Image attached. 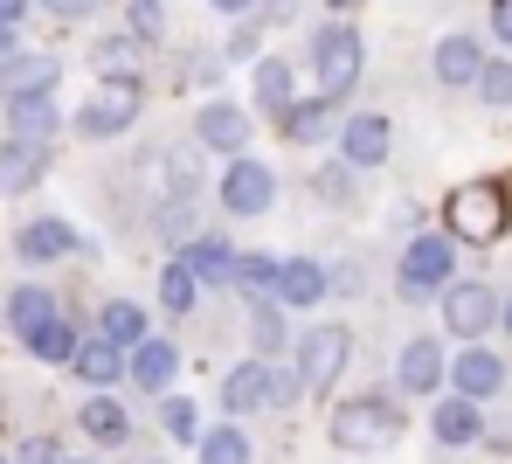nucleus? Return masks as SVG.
Masks as SVG:
<instances>
[{"label": "nucleus", "mask_w": 512, "mask_h": 464, "mask_svg": "<svg viewBox=\"0 0 512 464\" xmlns=\"http://www.w3.org/2000/svg\"><path fill=\"white\" fill-rule=\"evenodd\" d=\"M395 153V125L381 118V111H353L340 125V160L353 167V174H367V167H381Z\"/></svg>", "instance_id": "nucleus-8"}, {"label": "nucleus", "mask_w": 512, "mask_h": 464, "mask_svg": "<svg viewBox=\"0 0 512 464\" xmlns=\"http://www.w3.org/2000/svg\"><path fill=\"white\" fill-rule=\"evenodd\" d=\"M402 430H409V416H402L395 395H353V402L333 409V444H340V451H360V458L395 451Z\"/></svg>", "instance_id": "nucleus-1"}, {"label": "nucleus", "mask_w": 512, "mask_h": 464, "mask_svg": "<svg viewBox=\"0 0 512 464\" xmlns=\"http://www.w3.org/2000/svg\"><path fill=\"white\" fill-rule=\"evenodd\" d=\"M139 42H146V35H104V42L90 49V70H97V77H139Z\"/></svg>", "instance_id": "nucleus-30"}, {"label": "nucleus", "mask_w": 512, "mask_h": 464, "mask_svg": "<svg viewBox=\"0 0 512 464\" xmlns=\"http://www.w3.org/2000/svg\"><path fill=\"white\" fill-rule=\"evenodd\" d=\"M56 319V298H49V284H14V298H7V326L28 340L35 326H49Z\"/></svg>", "instance_id": "nucleus-27"}, {"label": "nucleus", "mask_w": 512, "mask_h": 464, "mask_svg": "<svg viewBox=\"0 0 512 464\" xmlns=\"http://www.w3.org/2000/svg\"><path fill=\"white\" fill-rule=\"evenodd\" d=\"M194 139H201L208 153H229V160H236V153L250 146V118H243L229 97H215V104H201V118H194Z\"/></svg>", "instance_id": "nucleus-13"}, {"label": "nucleus", "mask_w": 512, "mask_h": 464, "mask_svg": "<svg viewBox=\"0 0 512 464\" xmlns=\"http://www.w3.org/2000/svg\"><path fill=\"white\" fill-rule=\"evenodd\" d=\"M132 118H139V77H104L77 111V132L84 139H118V132H132Z\"/></svg>", "instance_id": "nucleus-6"}, {"label": "nucleus", "mask_w": 512, "mask_h": 464, "mask_svg": "<svg viewBox=\"0 0 512 464\" xmlns=\"http://www.w3.org/2000/svg\"><path fill=\"white\" fill-rule=\"evenodd\" d=\"M443 222H450V236H464V243H499V236L512 229L506 181H464V187H450Z\"/></svg>", "instance_id": "nucleus-2"}, {"label": "nucleus", "mask_w": 512, "mask_h": 464, "mask_svg": "<svg viewBox=\"0 0 512 464\" xmlns=\"http://www.w3.org/2000/svg\"><path fill=\"white\" fill-rule=\"evenodd\" d=\"M499 319H506V340H512V298H506V312H499Z\"/></svg>", "instance_id": "nucleus-47"}, {"label": "nucleus", "mask_w": 512, "mask_h": 464, "mask_svg": "<svg viewBox=\"0 0 512 464\" xmlns=\"http://www.w3.org/2000/svg\"><path fill=\"white\" fill-rule=\"evenodd\" d=\"M173 374H180V354H173V340H153V333H146V340L132 347V381H139L146 395H167Z\"/></svg>", "instance_id": "nucleus-21"}, {"label": "nucleus", "mask_w": 512, "mask_h": 464, "mask_svg": "<svg viewBox=\"0 0 512 464\" xmlns=\"http://www.w3.org/2000/svg\"><path fill=\"white\" fill-rule=\"evenodd\" d=\"M160 7H167V0H132V28H139L146 42L160 35Z\"/></svg>", "instance_id": "nucleus-39"}, {"label": "nucleus", "mask_w": 512, "mask_h": 464, "mask_svg": "<svg viewBox=\"0 0 512 464\" xmlns=\"http://www.w3.org/2000/svg\"><path fill=\"white\" fill-rule=\"evenodd\" d=\"M0 56H14V21H0Z\"/></svg>", "instance_id": "nucleus-46"}, {"label": "nucleus", "mask_w": 512, "mask_h": 464, "mask_svg": "<svg viewBox=\"0 0 512 464\" xmlns=\"http://www.w3.org/2000/svg\"><path fill=\"white\" fill-rule=\"evenodd\" d=\"M499 312H506V298L492 284H478V278L443 284V326H450V340H485L499 326Z\"/></svg>", "instance_id": "nucleus-5"}, {"label": "nucleus", "mask_w": 512, "mask_h": 464, "mask_svg": "<svg viewBox=\"0 0 512 464\" xmlns=\"http://www.w3.org/2000/svg\"><path fill=\"white\" fill-rule=\"evenodd\" d=\"M49 174V139H7L0 146V194H28Z\"/></svg>", "instance_id": "nucleus-15"}, {"label": "nucleus", "mask_w": 512, "mask_h": 464, "mask_svg": "<svg viewBox=\"0 0 512 464\" xmlns=\"http://www.w3.org/2000/svg\"><path fill=\"white\" fill-rule=\"evenodd\" d=\"M0 91H7V84H0Z\"/></svg>", "instance_id": "nucleus-49"}, {"label": "nucleus", "mask_w": 512, "mask_h": 464, "mask_svg": "<svg viewBox=\"0 0 512 464\" xmlns=\"http://www.w3.org/2000/svg\"><path fill=\"white\" fill-rule=\"evenodd\" d=\"M312 63H319V91L346 97L353 84H360V70H367V42H360V28H353V21L319 28V35H312Z\"/></svg>", "instance_id": "nucleus-4"}, {"label": "nucleus", "mask_w": 512, "mask_h": 464, "mask_svg": "<svg viewBox=\"0 0 512 464\" xmlns=\"http://www.w3.org/2000/svg\"><path fill=\"white\" fill-rule=\"evenodd\" d=\"M97 333H111L118 347H139V340H146V312H139L132 298H111V305L97 312Z\"/></svg>", "instance_id": "nucleus-33"}, {"label": "nucleus", "mask_w": 512, "mask_h": 464, "mask_svg": "<svg viewBox=\"0 0 512 464\" xmlns=\"http://www.w3.org/2000/svg\"><path fill=\"white\" fill-rule=\"evenodd\" d=\"M305 395V374L298 368H270V409H291Z\"/></svg>", "instance_id": "nucleus-37"}, {"label": "nucleus", "mask_w": 512, "mask_h": 464, "mask_svg": "<svg viewBox=\"0 0 512 464\" xmlns=\"http://www.w3.org/2000/svg\"><path fill=\"white\" fill-rule=\"evenodd\" d=\"M298 97L291 84V63L284 56H256V111H270V118H284V104Z\"/></svg>", "instance_id": "nucleus-26"}, {"label": "nucleus", "mask_w": 512, "mask_h": 464, "mask_svg": "<svg viewBox=\"0 0 512 464\" xmlns=\"http://www.w3.org/2000/svg\"><path fill=\"white\" fill-rule=\"evenodd\" d=\"M35 7H49V14H63V21H84V14H97L104 0H35Z\"/></svg>", "instance_id": "nucleus-40"}, {"label": "nucleus", "mask_w": 512, "mask_h": 464, "mask_svg": "<svg viewBox=\"0 0 512 464\" xmlns=\"http://www.w3.org/2000/svg\"><path fill=\"white\" fill-rule=\"evenodd\" d=\"M180 257L194 264V278H201V284H229V271H236V250H229L222 236H201V243H180Z\"/></svg>", "instance_id": "nucleus-29"}, {"label": "nucleus", "mask_w": 512, "mask_h": 464, "mask_svg": "<svg viewBox=\"0 0 512 464\" xmlns=\"http://www.w3.org/2000/svg\"><path fill=\"white\" fill-rule=\"evenodd\" d=\"M222 409H229V416H256V409H270V354L236 361V368L222 374Z\"/></svg>", "instance_id": "nucleus-12"}, {"label": "nucleus", "mask_w": 512, "mask_h": 464, "mask_svg": "<svg viewBox=\"0 0 512 464\" xmlns=\"http://www.w3.org/2000/svg\"><path fill=\"white\" fill-rule=\"evenodd\" d=\"M14 464H70V458H63V444H56V437H28V444L14 451Z\"/></svg>", "instance_id": "nucleus-38"}, {"label": "nucleus", "mask_w": 512, "mask_h": 464, "mask_svg": "<svg viewBox=\"0 0 512 464\" xmlns=\"http://www.w3.org/2000/svg\"><path fill=\"white\" fill-rule=\"evenodd\" d=\"M326 7H360V0H326Z\"/></svg>", "instance_id": "nucleus-48"}, {"label": "nucleus", "mask_w": 512, "mask_h": 464, "mask_svg": "<svg viewBox=\"0 0 512 464\" xmlns=\"http://www.w3.org/2000/svg\"><path fill=\"white\" fill-rule=\"evenodd\" d=\"M429 430H436V444H485V416H478V402H471V395H457V388L436 402Z\"/></svg>", "instance_id": "nucleus-18"}, {"label": "nucleus", "mask_w": 512, "mask_h": 464, "mask_svg": "<svg viewBox=\"0 0 512 464\" xmlns=\"http://www.w3.org/2000/svg\"><path fill=\"white\" fill-rule=\"evenodd\" d=\"M485 444H492V451H512V416L499 423V430H485Z\"/></svg>", "instance_id": "nucleus-43"}, {"label": "nucleus", "mask_w": 512, "mask_h": 464, "mask_svg": "<svg viewBox=\"0 0 512 464\" xmlns=\"http://www.w3.org/2000/svg\"><path fill=\"white\" fill-rule=\"evenodd\" d=\"M70 368L84 374L90 388H111L118 374H132V347H118L111 333H97V340H84V347H77V361H70Z\"/></svg>", "instance_id": "nucleus-19"}, {"label": "nucleus", "mask_w": 512, "mask_h": 464, "mask_svg": "<svg viewBox=\"0 0 512 464\" xmlns=\"http://www.w3.org/2000/svg\"><path fill=\"white\" fill-rule=\"evenodd\" d=\"M450 278H457V236H450V229H429V236H416V243L402 250L395 284H402V298H409V305L443 298V284H450Z\"/></svg>", "instance_id": "nucleus-3"}, {"label": "nucleus", "mask_w": 512, "mask_h": 464, "mask_svg": "<svg viewBox=\"0 0 512 464\" xmlns=\"http://www.w3.org/2000/svg\"><path fill=\"white\" fill-rule=\"evenodd\" d=\"M277 278H284L277 257H236V271H229V284H236L243 298H277Z\"/></svg>", "instance_id": "nucleus-32"}, {"label": "nucleus", "mask_w": 512, "mask_h": 464, "mask_svg": "<svg viewBox=\"0 0 512 464\" xmlns=\"http://www.w3.org/2000/svg\"><path fill=\"white\" fill-rule=\"evenodd\" d=\"M443 374H450L443 347H436V340H409V347H402V361H395V388H402V395H436V388H443Z\"/></svg>", "instance_id": "nucleus-14"}, {"label": "nucleus", "mask_w": 512, "mask_h": 464, "mask_svg": "<svg viewBox=\"0 0 512 464\" xmlns=\"http://www.w3.org/2000/svg\"><path fill=\"white\" fill-rule=\"evenodd\" d=\"M492 35L512 49V0H492Z\"/></svg>", "instance_id": "nucleus-42"}, {"label": "nucleus", "mask_w": 512, "mask_h": 464, "mask_svg": "<svg viewBox=\"0 0 512 464\" xmlns=\"http://www.w3.org/2000/svg\"><path fill=\"white\" fill-rule=\"evenodd\" d=\"M346 361H353V333H346V326H312V333H298V374H305L312 395L340 388Z\"/></svg>", "instance_id": "nucleus-7"}, {"label": "nucleus", "mask_w": 512, "mask_h": 464, "mask_svg": "<svg viewBox=\"0 0 512 464\" xmlns=\"http://www.w3.org/2000/svg\"><path fill=\"white\" fill-rule=\"evenodd\" d=\"M28 7H35V0H0V21H21Z\"/></svg>", "instance_id": "nucleus-44"}, {"label": "nucleus", "mask_w": 512, "mask_h": 464, "mask_svg": "<svg viewBox=\"0 0 512 464\" xmlns=\"http://www.w3.org/2000/svg\"><path fill=\"white\" fill-rule=\"evenodd\" d=\"M208 7H222V14H229V21H236V14H250L256 0H208Z\"/></svg>", "instance_id": "nucleus-45"}, {"label": "nucleus", "mask_w": 512, "mask_h": 464, "mask_svg": "<svg viewBox=\"0 0 512 464\" xmlns=\"http://www.w3.org/2000/svg\"><path fill=\"white\" fill-rule=\"evenodd\" d=\"M14 250H21V264H56V257L77 250V229H70L63 215H42V222H28V229L14 236Z\"/></svg>", "instance_id": "nucleus-17"}, {"label": "nucleus", "mask_w": 512, "mask_h": 464, "mask_svg": "<svg viewBox=\"0 0 512 464\" xmlns=\"http://www.w3.org/2000/svg\"><path fill=\"white\" fill-rule=\"evenodd\" d=\"M56 77H63V63H56V56H7V63H0L7 97H21V91H56Z\"/></svg>", "instance_id": "nucleus-25"}, {"label": "nucleus", "mask_w": 512, "mask_h": 464, "mask_svg": "<svg viewBox=\"0 0 512 464\" xmlns=\"http://www.w3.org/2000/svg\"><path fill=\"white\" fill-rule=\"evenodd\" d=\"M201 464H256V444L236 430V423H222V430L201 437Z\"/></svg>", "instance_id": "nucleus-34"}, {"label": "nucleus", "mask_w": 512, "mask_h": 464, "mask_svg": "<svg viewBox=\"0 0 512 464\" xmlns=\"http://www.w3.org/2000/svg\"><path fill=\"white\" fill-rule=\"evenodd\" d=\"M194 298H201V278H194V264H187V257H173L167 271H160V305H167L173 319H187V312H194Z\"/></svg>", "instance_id": "nucleus-31"}, {"label": "nucleus", "mask_w": 512, "mask_h": 464, "mask_svg": "<svg viewBox=\"0 0 512 464\" xmlns=\"http://www.w3.org/2000/svg\"><path fill=\"white\" fill-rule=\"evenodd\" d=\"M270 201H277V174L263 160H250V153H236L229 174H222V208L229 215H263Z\"/></svg>", "instance_id": "nucleus-9"}, {"label": "nucleus", "mask_w": 512, "mask_h": 464, "mask_svg": "<svg viewBox=\"0 0 512 464\" xmlns=\"http://www.w3.org/2000/svg\"><path fill=\"white\" fill-rule=\"evenodd\" d=\"M0 464H7V458H0Z\"/></svg>", "instance_id": "nucleus-50"}, {"label": "nucleus", "mask_w": 512, "mask_h": 464, "mask_svg": "<svg viewBox=\"0 0 512 464\" xmlns=\"http://www.w3.org/2000/svg\"><path fill=\"white\" fill-rule=\"evenodd\" d=\"M77 423H84V437H97V444H125V437H132L125 402H118V395H104V388H97L84 409H77Z\"/></svg>", "instance_id": "nucleus-23"}, {"label": "nucleus", "mask_w": 512, "mask_h": 464, "mask_svg": "<svg viewBox=\"0 0 512 464\" xmlns=\"http://www.w3.org/2000/svg\"><path fill=\"white\" fill-rule=\"evenodd\" d=\"M346 118H340V97L319 91V97H291L284 104V118H277V132L291 139V146H319V139H333Z\"/></svg>", "instance_id": "nucleus-10"}, {"label": "nucleus", "mask_w": 512, "mask_h": 464, "mask_svg": "<svg viewBox=\"0 0 512 464\" xmlns=\"http://www.w3.org/2000/svg\"><path fill=\"white\" fill-rule=\"evenodd\" d=\"M63 118H56V97L49 91H21V97H7V132L14 139H49Z\"/></svg>", "instance_id": "nucleus-22"}, {"label": "nucleus", "mask_w": 512, "mask_h": 464, "mask_svg": "<svg viewBox=\"0 0 512 464\" xmlns=\"http://www.w3.org/2000/svg\"><path fill=\"white\" fill-rule=\"evenodd\" d=\"M478 97H485L492 111H512V63H485V70H478Z\"/></svg>", "instance_id": "nucleus-36"}, {"label": "nucleus", "mask_w": 512, "mask_h": 464, "mask_svg": "<svg viewBox=\"0 0 512 464\" xmlns=\"http://www.w3.org/2000/svg\"><path fill=\"white\" fill-rule=\"evenodd\" d=\"M319 194H326V201H346V194H353V181H346L340 167H326V174H319Z\"/></svg>", "instance_id": "nucleus-41"}, {"label": "nucleus", "mask_w": 512, "mask_h": 464, "mask_svg": "<svg viewBox=\"0 0 512 464\" xmlns=\"http://www.w3.org/2000/svg\"><path fill=\"white\" fill-rule=\"evenodd\" d=\"M450 388L457 395H471V402H492V395H506V361L492 354V347H464L457 361H450Z\"/></svg>", "instance_id": "nucleus-11"}, {"label": "nucleus", "mask_w": 512, "mask_h": 464, "mask_svg": "<svg viewBox=\"0 0 512 464\" xmlns=\"http://www.w3.org/2000/svg\"><path fill=\"white\" fill-rule=\"evenodd\" d=\"M77 347H84V333H77L63 312H56L49 326H35V333H28V354H35V361H49V368H70V361H77Z\"/></svg>", "instance_id": "nucleus-24"}, {"label": "nucleus", "mask_w": 512, "mask_h": 464, "mask_svg": "<svg viewBox=\"0 0 512 464\" xmlns=\"http://www.w3.org/2000/svg\"><path fill=\"white\" fill-rule=\"evenodd\" d=\"M284 298H256L250 305V347L256 354H284V340H291V326H284Z\"/></svg>", "instance_id": "nucleus-28"}, {"label": "nucleus", "mask_w": 512, "mask_h": 464, "mask_svg": "<svg viewBox=\"0 0 512 464\" xmlns=\"http://www.w3.org/2000/svg\"><path fill=\"white\" fill-rule=\"evenodd\" d=\"M160 423H167V437H180V444H201V423H194V402L187 395H167L160 402Z\"/></svg>", "instance_id": "nucleus-35"}, {"label": "nucleus", "mask_w": 512, "mask_h": 464, "mask_svg": "<svg viewBox=\"0 0 512 464\" xmlns=\"http://www.w3.org/2000/svg\"><path fill=\"white\" fill-rule=\"evenodd\" d=\"M326 291H333V271H326V264H312V257H284V278H277V298H284L291 312L319 305Z\"/></svg>", "instance_id": "nucleus-20"}, {"label": "nucleus", "mask_w": 512, "mask_h": 464, "mask_svg": "<svg viewBox=\"0 0 512 464\" xmlns=\"http://www.w3.org/2000/svg\"><path fill=\"white\" fill-rule=\"evenodd\" d=\"M478 70H485L478 35H443V42H436V84H443V91H471Z\"/></svg>", "instance_id": "nucleus-16"}]
</instances>
